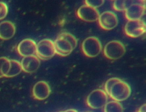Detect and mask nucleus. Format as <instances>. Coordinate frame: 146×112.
Listing matches in <instances>:
<instances>
[{"label": "nucleus", "mask_w": 146, "mask_h": 112, "mask_svg": "<svg viewBox=\"0 0 146 112\" xmlns=\"http://www.w3.org/2000/svg\"><path fill=\"white\" fill-rule=\"evenodd\" d=\"M104 0H87V1H85V3L86 5H87L88 6H90L91 7L96 8H98L101 6H102L104 3Z\"/></svg>", "instance_id": "nucleus-22"}, {"label": "nucleus", "mask_w": 146, "mask_h": 112, "mask_svg": "<svg viewBox=\"0 0 146 112\" xmlns=\"http://www.w3.org/2000/svg\"><path fill=\"white\" fill-rule=\"evenodd\" d=\"M10 68V59L0 57V78L5 77Z\"/></svg>", "instance_id": "nucleus-17"}, {"label": "nucleus", "mask_w": 146, "mask_h": 112, "mask_svg": "<svg viewBox=\"0 0 146 112\" xmlns=\"http://www.w3.org/2000/svg\"><path fill=\"white\" fill-rule=\"evenodd\" d=\"M86 102L87 105L91 109H101L108 102V95L102 89H95L87 96Z\"/></svg>", "instance_id": "nucleus-5"}, {"label": "nucleus", "mask_w": 146, "mask_h": 112, "mask_svg": "<svg viewBox=\"0 0 146 112\" xmlns=\"http://www.w3.org/2000/svg\"><path fill=\"white\" fill-rule=\"evenodd\" d=\"M100 26L103 30L109 31L116 28L118 24V18L115 13L112 11H105L98 18Z\"/></svg>", "instance_id": "nucleus-7"}, {"label": "nucleus", "mask_w": 146, "mask_h": 112, "mask_svg": "<svg viewBox=\"0 0 146 112\" xmlns=\"http://www.w3.org/2000/svg\"><path fill=\"white\" fill-rule=\"evenodd\" d=\"M131 90L130 85L120 79L112 86L108 95L113 101L120 102L127 99L131 95Z\"/></svg>", "instance_id": "nucleus-1"}, {"label": "nucleus", "mask_w": 146, "mask_h": 112, "mask_svg": "<svg viewBox=\"0 0 146 112\" xmlns=\"http://www.w3.org/2000/svg\"><path fill=\"white\" fill-rule=\"evenodd\" d=\"M78 17L86 22H92L98 21L100 12L96 8L91 7L87 5H83L80 7L77 12Z\"/></svg>", "instance_id": "nucleus-8"}, {"label": "nucleus", "mask_w": 146, "mask_h": 112, "mask_svg": "<svg viewBox=\"0 0 146 112\" xmlns=\"http://www.w3.org/2000/svg\"><path fill=\"white\" fill-rule=\"evenodd\" d=\"M8 12V7L5 3L0 1V20L4 19Z\"/></svg>", "instance_id": "nucleus-21"}, {"label": "nucleus", "mask_w": 146, "mask_h": 112, "mask_svg": "<svg viewBox=\"0 0 146 112\" xmlns=\"http://www.w3.org/2000/svg\"><path fill=\"white\" fill-rule=\"evenodd\" d=\"M22 67L21 62L17 60H10V68L5 75L6 78H13L15 77L22 72Z\"/></svg>", "instance_id": "nucleus-15"}, {"label": "nucleus", "mask_w": 146, "mask_h": 112, "mask_svg": "<svg viewBox=\"0 0 146 112\" xmlns=\"http://www.w3.org/2000/svg\"><path fill=\"white\" fill-rule=\"evenodd\" d=\"M126 53L124 44L119 41H112L107 43L104 48V56L110 60H115L122 57Z\"/></svg>", "instance_id": "nucleus-2"}, {"label": "nucleus", "mask_w": 146, "mask_h": 112, "mask_svg": "<svg viewBox=\"0 0 146 112\" xmlns=\"http://www.w3.org/2000/svg\"><path fill=\"white\" fill-rule=\"evenodd\" d=\"M22 69L28 73H32L37 70L40 65V60L36 55L23 57L21 62Z\"/></svg>", "instance_id": "nucleus-12"}, {"label": "nucleus", "mask_w": 146, "mask_h": 112, "mask_svg": "<svg viewBox=\"0 0 146 112\" xmlns=\"http://www.w3.org/2000/svg\"><path fill=\"white\" fill-rule=\"evenodd\" d=\"M143 1L133 3L125 10V17L129 21L141 19L143 16L145 10V4L141 3Z\"/></svg>", "instance_id": "nucleus-9"}, {"label": "nucleus", "mask_w": 146, "mask_h": 112, "mask_svg": "<svg viewBox=\"0 0 146 112\" xmlns=\"http://www.w3.org/2000/svg\"><path fill=\"white\" fill-rule=\"evenodd\" d=\"M133 1H115L113 4V8L115 10L117 11H125Z\"/></svg>", "instance_id": "nucleus-18"}, {"label": "nucleus", "mask_w": 146, "mask_h": 112, "mask_svg": "<svg viewBox=\"0 0 146 112\" xmlns=\"http://www.w3.org/2000/svg\"><path fill=\"white\" fill-rule=\"evenodd\" d=\"M60 35L63 37L67 41H68L71 44L74 49L76 48V46H77V40L74 35L68 32H63L60 34Z\"/></svg>", "instance_id": "nucleus-19"}, {"label": "nucleus", "mask_w": 146, "mask_h": 112, "mask_svg": "<svg viewBox=\"0 0 146 112\" xmlns=\"http://www.w3.org/2000/svg\"><path fill=\"white\" fill-rule=\"evenodd\" d=\"M37 44L36 42L30 38H27L19 42L17 46L18 54L23 57L36 55Z\"/></svg>", "instance_id": "nucleus-10"}, {"label": "nucleus", "mask_w": 146, "mask_h": 112, "mask_svg": "<svg viewBox=\"0 0 146 112\" xmlns=\"http://www.w3.org/2000/svg\"><path fill=\"white\" fill-rule=\"evenodd\" d=\"M145 31V23L141 19L128 21L125 27L126 35L131 38H137L143 35Z\"/></svg>", "instance_id": "nucleus-6"}, {"label": "nucleus", "mask_w": 146, "mask_h": 112, "mask_svg": "<svg viewBox=\"0 0 146 112\" xmlns=\"http://www.w3.org/2000/svg\"><path fill=\"white\" fill-rule=\"evenodd\" d=\"M16 27L14 23L9 21H4L0 23V39L8 40L14 36Z\"/></svg>", "instance_id": "nucleus-14"}, {"label": "nucleus", "mask_w": 146, "mask_h": 112, "mask_svg": "<svg viewBox=\"0 0 146 112\" xmlns=\"http://www.w3.org/2000/svg\"><path fill=\"white\" fill-rule=\"evenodd\" d=\"M145 104L143 105L142 106L140 107V108L139 109V112H145L146 111V107H145Z\"/></svg>", "instance_id": "nucleus-23"}, {"label": "nucleus", "mask_w": 146, "mask_h": 112, "mask_svg": "<svg viewBox=\"0 0 146 112\" xmlns=\"http://www.w3.org/2000/svg\"><path fill=\"white\" fill-rule=\"evenodd\" d=\"M54 44L56 54L60 56H67L74 50L71 44L60 35L57 37Z\"/></svg>", "instance_id": "nucleus-13"}, {"label": "nucleus", "mask_w": 146, "mask_h": 112, "mask_svg": "<svg viewBox=\"0 0 146 112\" xmlns=\"http://www.w3.org/2000/svg\"><path fill=\"white\" fill-rule=\"evenodd\" d=\"M61 112H63V111H61Z\"/></svg>", "instance_id": "nucleus-25"}, {"label": "nucleus", "mask_w": 146, "mask_h": 112, "mask_svg": "<svg viewBox=\"0 0 146 112\" xmlns=\"http://www.w3.org/2000/svg\"><path fill=\"white\" fill-rule=\"evenodd\" d=\"M137 112H139V111H137Z\"/></svg>", "instance_id": "nucleus-26"}, {"label": "nucleus", "mask_w": 146, "mask_h": 112, "mask_svg": "<svg viewBox=\"0 0 146 112\" xmlns=\"http://www.w3.org/2000/svg\"><path fill=\"white\" fill-rule=\"evenodd\" d=\"M119 78H112L109 79L105 83V86H104V89H105V92L106 93L107 95L109 94V92H110V90L112 88V86L117 82L119 80Z\"/></svg>", "instance_id": "nucleus-20"}, {"label": "nucleus", "mask_w": 146, "mask_h": 112, "mask_svg": "<svg viewBox=\"0 0 146 112\" xmlns=\"http://www.w3.org/2000/svg\"><path fill=\"white\" fill-rule=\"evenodd\" d=\"M56 54L54 41L49 39H44L37 44L36 56L40 60H47L53 58Z\"/></svg>", "instance_id": "nucleus-4"}, {"label": "nucleus", "mask_w": 146, "mask_h": 112, "mask_svg": "<svg viewBox=\"0 0 146 112\" xmlns=\"http://www.w3.org/2000/svg\"><path fill=\"white\" fill-rule=\"evenodd\" d=\"M104 112H123V107L120 102L112 101L107 102L104 107Z\"/></svg>", "instance_id": "nucleus-16"}, {"label": "nucleus", "mask_w": 146, "mask_h": 112, "mask_svg": "<svg viewBox=\"0 0 146 112\" xmlns=\"http://www.w3.org/2000/svg\"><path fill=\"white\" fill-rule=\"evenodd\" d=\"M51 93V89L49 85L45 81H39L33 87V97L39 101H43L47 99Z\"/></svg>", "instance_id": "nucleus-11"}, {"label": "nucleus", "mask_w": 146, "mask_h": 112, "mask_svg": "<svg viewBox=\"0 0 146 112\" xmlns=\"http://www.w3.org/2000/svg\"><path fill=\"white\" fill-rule=\"evenodd\" d=\"M81 48L83 54L89 58L97 56L102 50L101 41L95 36H90L85 40L82 43Z\"/></svg>", "instance_id": "nucleus-3"}, {"label": "nucleus", "mask_w": 146, "mask_h": 112, "mask_svg": "<svg viewBox=\"0 0 146 112\" xmlns=\"http://www.w3.org/2000/svg\"><path fill=\"white\" fill-rule=\"evenodd\" d=\"M63 112H78V111L75 109H68V110H67L65 111H63Z\"/></svg>", "instance_id": "nucleus-24"}]
</instances>
